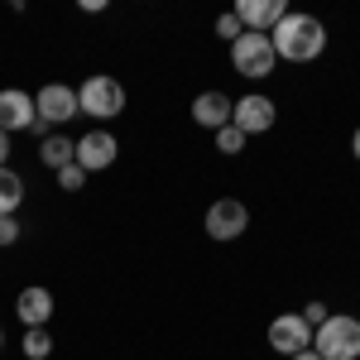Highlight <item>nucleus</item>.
<instances>
[{"instance_id": "2eb2a0df", "label": "nucleus", "mask_w": 360, "mask_h": 360, "mask_svg": "<svg viewBox=\"0 0 360 360\" xmlns=\"http://www.w3.org/2000/svg\"><path fill=\"white\" fill-rule=\"evenodd\" d=\"M20 202H25V178L5 164V168H0V217H15Z\"/></svg>"}, {"instance_id": "a211bd4d", "label": "nucleus", "mask_w": 360, "mask_h": 360, "mask_svg": "<svg viewBox=\"0 0 360 360\" xmlns=\"http://www.w3.org/2000/svg\"><path fill=\"white\" fill-rule=\"evenodd\" d=\"M82 183H86V173H82L77 164L58 168V188H63V193H82Z\"/></svg>"}, {"instance_id": "6ab92c4d", "label": "nucleus", "mask_w": 360, "mask_h": 360, "mask_svg": "<svg viewBox=\"0 0 360 360\" xmlns=\"http://www.w3.org/2000/svg\"><path fill=\"white\" fill-rule=\"evenodd\" d=\"M217 34H221V39H231V44H236V39H240V34H245V25H240V20H236V10H226L221 20H217Z\"/></svg>"}, {"instance_id": "9b49d317", "label": "nucleus", "mask_w": 360, "mask_h": 360, "mask_svg": "<svg viewBox=\"0 0 360 360\" xmlns=\"http://www.w3.org/2000/svg\"><path fill=\"white\" fill-rule=\"evenodd\" d=\"M283 15H288L283 0H240V5H236V20L245 25V34H269Z\"/></svg>"}, {"instance_id": "423d86ee", "label": "nucleus", "mask_w": 360, "mask_h": 360, "mask_svg": "<svg viewBox=\"0 0 360 360\" xmlns=\"http://www.w3.org/2000/svg\"><path fill=\"white\" fill-rule=\"evenodd\" d=\"M34 111H39L44 125H63V120H72V115H77V86L44 82V86H39V96H34Z\"/></svg>"}, {"instance_id": "f257e3e1", "label": "nucleus", "mask_w": 360, "mask_h": 360, "mask_svg": "<svg viewBox=\"0 0 360 360\" xmlns=\"http://www.w3.org/2000/svg\"><path fill=\"white\" fill-rule=\"evenodd\" d=\"M269 44H274L278 63H312V58L327 53V25H322L317 15L288 10V15L269 29Z\"/></svg>"}, {"instance_id": "b1692460", "label": "nucleus", "mask_w": 360, "mask_h": 360, "mask_svg": "<svg viewBox=\"0 0 360 360\" xmlns=\"http://www.w3.org/2000/svg\"><path fill=\"white\" fill-rule=\"evenodd\" d=\"M351 154L360 159V125H356V135H351Z\"/></svg>"}, {"instance_id": "5701e85b", "label": "nucleus", "mask_w": 360, "mask_h": 360, "mask_svg": "<svg viewBox=\"0 0 360 360\" xmlns=\"http://www.w3.org/2000/svg\"><path fill=\"white\" fill-rule=\"evenodd\" d=\"M293 360H322V356H317V351L307 346V351H298V356H293Z\"/></svg>"}, {"instance_id": "4be33fe9", "label": "nucleus", "mask_w": 360, "mask_h": 360, "mask_svg": "<svg viewBox=\"0 0 360 360\" xmlns=\"http://www.w3.org/2000/svg\"><path fill=\"white\" fill-rule=\"evenodd\" d=\"M5 159H10V135L0 130V168H5Z\"/></svg>"}, {"instance_id": "20e7f679", "label": "nucleus", "mask_w": 360, "mask_h": 360, "mask_svg": "<svg viewBox=\"0 0 360 360\" xmlns=\"http://www.w3.org/2000/svg\"><path fill=\"white\" fill-rule=\"evenodd\" d=\"M231 63H236L240 77L259 82V77H274L278 53H274V44H269V34H240V39L231 44Z\"/></svg>"}, {"instance_id": "9d476101", "label": "nucleus", "mask_w": 360, "mask_h": 360, "mask_svg": "<svg viewBox=\"0 0 360 360\" xmlns=\"http://www.w3.org/2000/svg\"><path fill=\"white\" fill-rule=\"evenodd\" d=\"M34 120H39L34 96L20 91V86H5V91H0V130H5V135H20V130H34Z\"/></svg>"}, {"instance_id": "0eeeda50", "label": "nucleus", "mask_w": 360, "mask_h": 360, "mask_svg": "<svg viewBox=\"0 0 360 360\" xmlns=\"http://www.w3.org/2000/svg\"><path fill=\"white\" fill-rule=\"evenodd\" d=\"M269 346H274L283 360H293L298 351L312 346V327H307L298 312H278L274 322H269Z\"/></svg>"}, {"instance_id": "39448f33", "label": "nucleus", "mask_w": 360, "mask_h": 360, "mask_svg": "<svg viewBox=\"0 0 360 360\" xmlns=\"http://www.w3.org/2000/svg\"><path fill=\"white\" fill-rule=\"evenodd\" d=\"M250 231V207L245 202H236V197H221V202H212L207 207V236L212 240H240Z\"/></svg>"}, {"instance_id": "412c9836", "label": "nucleus", "mask_w": 360, "mask_h": 360, "mask_svg": "<svg viewBox=\"0 0 360 360\" xmlns=\"http://www.w3.org/2000/svg\"><path fill=\"white\" fill-rule=\"evenodd\" d=\"M298 317H303L307 327H312V332H317V327H322V322H327V317H332V312H327V303H307L303 312H298Z\"/></svg>"}, {"instance_id": "f8f14e48", "label": "nucleus", "mask_w": 360, "mask_h": 360, "mask_svg": "<svg viewBox=\"0 0 360 360\" xmlns=\"http://www.w3.org/2000/svg\"><path fill=\"white\" fill-rule=\"evenodd\" d=\"M231 111H236V101L226 96V91H202L193 101V120L202 125V130H221V125H231Z\"/></svg>"}, {"instance_id": "ddd939ff", "label": "nucleus", "mask_w": 360, "mask_h": 360, "mask_svg": "<svg viewBox=\"0 0 360 360\" xmlns=\"http://www.w3.org/2000/svg\"><path fill=\"white\" fill-rule=\"evenodd\" d=\"M15 312H20L25 327H49V317H53V293L39 288V283H29V288H20V298H15Z\"/></svg>"}, {"instance_id": "6e6552de", "label": "nucleus", "mask_w": 360, "mask_h": 360, "mask_svg": "<svg viewBox=\"0 0 360 360\" xmlns=\"http://www.w3.org/2000/svg\"><path fill=\"white\" fill-rule=\"evenodd\" d=\"M274 101H269V96H264V91H250V96H240V101H236V111H231V125H236V130H240V135H264V130H269V125H274Z\"/></svg>"}, {"instance_id": "aec40b11", "label": "nucleus", "mask_w": 360, "mask_h": 360, "mask_svg": "<svg viewBox=\"0 0 360 360\" xmlns=\"http://www.w3.org/2000/svg\"><path fill=\"white\" fill-rule=\"evenodd\" d=\"M20 236H25V226H20V217H0V245L10 250L15 240H20Z\"/></svg>"}, {"instance_id": "1a4fd4ad", "label": "nucleus", "mask_w": 360, "mask_h": 360, "mask_svg": "<svg viewBox=\"0 0 360 360\" xmlns=\"http://www.w3.org/2000/svg\"><path fill=\"white\" fill-rule=\"evenodd\" d=\"M115 154H120V144H115L111 130H86L82 139H77V168L82 173H101V168H111L115 164Z\"/></svg>"}, {"instance_id": "7ed1b4c3", "label": "nucleus", "mask_w": 360, "mask_h": 360, "mask_svg": "<svg viewBox=\"0 0 360 360\" xmlns=\"http://www.w3.org/2000/svg\"><path fill=\"white\" fill-rule=\"evenodd\" d=\"M77 111L106 125V120H115V115L125 111V86L115 82V77H106V72H91V77L77 86Z\"/></svg>"}, {"instance_id": "f3484780", "label": "nucleus", "mask_w": 360, "mask_h": 360, "mask_svg": "<svg viewBox=\"0 0 360 360\" xmlns=\"http://www.w3.org/2000/svg\"><path fill=\"white\" fill-rule=\"evenodd\" d=\"M217 149H221V154H245V135H240L236 125H221V130H217Z\"/></svg>"}, {"instance_id": "dca6fc26", "label": "nucleus", "mask_w": 360, "mask_h": 360, "mask_svg": "<svg viewBox=\"0 0 360 360\" xmlns=\"http://www.w3.org/2000/svg\"><path fill=\"white\" fill-rule=\"evenodd\" d=\"M25 356L29 360H49L53 356V336H49V327H25Z\"/></svg>"}, {"instance_id": "4468645a", "label": "nucleus", "mask_w": 360, "mask_h": 360, "mask_svg": "<svg viewBox=\"0 0 360 360\" xmlns=\"http://www.w3.org/2000/svg\"><path fill=\"white\" fill-rule=\"evenodd\" d=\"M39 164L44 168H68V164H77V139H68V135H49L44 144H39Z\"/></svg>"}, {"instance_id": "f03ea898", "label": "nucleus", "mask_w": 360, "mask_h": 360, "mask_svg": "<svg viewBox=\"0 0 360 360\" xmlns=\"http://www.w3.org/2000/svg\"><path fill=\"white\" fill-rule=\"evenodd\" d=\"M312 351L322 360H360V317L332 312V317L312 332Z\"/></svg>"}, {"instance_id": "393cba45", "label": "nucleus", "mask_w": 360, "mask_h": 360, "mask_svg": "<svg viewBox=\"0 0 360 360\" xmlns=\"http://www.w3.org/2000/svg\"><path fill=\"white\" fill-rule=\"evenodd\" d=\"M0 346H5V327H0Z\"/></svg>"}]
</instances>
